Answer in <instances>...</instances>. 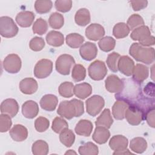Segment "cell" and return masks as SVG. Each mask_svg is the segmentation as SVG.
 I'll return each instance as SVG.
<instances>
[{
	"label": "cell",
	"instance_id": "obj_1",
	"mask_svg": "<svg viewBox=\"0 0 155 155\" xmlns=\"http://www.w3.org/2000/svg\"><path fill=\"white\" fill-rule=\"evenodd\" d=\"M124 86L122 90L116 93L115 98L117 101H122L128 105L134 104L143 96L140 84L132 79H123Z\"/></svg>",
	"mask_w": 155,
	"mask_h": 155
},
{
	"label": "cell",
	"instance_id": "obj_2",
	"mask_svg": "<svg viewBox=\"0 0 155 155\" xmlns=\"http://www.w3.org/2000/svg\"><path fill=\"white\" fill-rule=\"evenodd\" d=\"M84 113L83 102L76 99L61 102L57 110V113L59 115L67 119H71L74 117H79Z\"/></svg>",
	"mask_w": 155,
	"mask_h": 155
},
{
	"label": "cell",
	"instance_id": "obj_3",
	"mask_svg": "<svg viewBox=\"0 0 155 155\" xmlns=\"http://www.w3.org/2000/svg\"><path fill=\"white\" fill-rule=\"evenodd\" d=\"M129 53L136 61L145 64H151L154 61V48L145 47L137 42L131 45Z\"/></svg>",
	"mask_w": 155,
	"mask_h": 155
},
{
	"label": "cell",
	"instance_id": "obj_4",
	"mask_svg": "<svg viewBox=\"0 0 155 155\" xmlns=\"http://www.w3.org/2000/svg\"><path fill=\"white\" fill-rule=\"evenodd\" d=\"M130 37L133 41H139V44L143 47H149L155 44V38L151 35L150 30L147 25H143L134 29Z\"/></svg>",
	"mask_w": 155,
	"mask_h": 155
},
{
	"label": "cell",
	"instance_id": "obj_5",
	"mask_svg": "<svg viewBox=\"0 0 155 155\" xmlns=\"http://www.w3.org/2000/svg\"><path fill=\"white\" fill-rule=\"evenodd\" d=\"M19 28L13 19L8 16L0 18V34L2 37L10 38L15 36Z\"/></svg>",
	"mask_w": 155,
	"mask_h": 155
},
{
	"label": "cell",
	"instance_id": "obj_6",
	"mask_svg": "<svg viewBox=\"0 0 155 155\" xmlns=\"http://www.w3.org/2000/svg\"><path fill=\"white\" fill-rule=\"evenodd\" d=\"M74 64L75 61L72 56L68 54H64L59 56L57 59L55 67L59 73L62 75H68L70 73L71 67Z\"/></svg>",
	"mask_w": 155,
	"mask_h": 155
},
{
	"label": "cell",
	"instance_id": "obj_7",
	"mask_svg": "<svg viewBox=\"0 0 155 155\" xmlns=\"http://www.w3.org/2000/svg\"><path fill=\"white\" fill-rule=\"evenodd\" d=\"M88 75L90 78L94 81L103 79L107 73V68L103 61L96 60L88 67Z\"/></svg>",
	"mask_w": 155,
	"mask_h": 155
},
{
	"label": "cell",
	"instance_id": "obj_8",
	"mask_svg": "<svg viewBox=\"0 0 155 155\" xmlns=\"http://www.w3.org/2000/svg\"><path fill=\"white\" fill-rule=\"evenodd\" d=\"M85 104L87 113L94 117L101 111L104 107L105 101L99 95H93L86 101Z\"/></svg>",
	"mask_w": 155,
	"mask_h": 155
},
{
	"label": "cell",
	"instance_id": "obj_9",
	"mask_svg": "<svg viewBox=\"0 0 155 155\" xmlns=\"http://www.w3.org/2000/svg\"><path fill=\"white\" fill-rule=\"evenodd\" d=\"M127 121L131 125H137L144 119V113L138 107L129 105L125 113Z\"/></svg>",
	"mask_w": 155,
	"mask_h": 155
},
{
	"label": "cell",
	"instance_id": "obj_10",
	"mask_svg": "<svg viewBox=\"0 0 155 155\" xmlns=\"http://www.w3.org/2000/svg\"><path fill=\"white\" fill-rule=\"evenodd\" d=\"M53 70V62L47 59L39 60L35 66L34 74L38 79L48 77Z\"/></svg>",
	"mask_w": 155,
	"mask_h": 155
},
{
	"label": "cell",
	"instance_id": "obj_11",
	"mask_svg": "<svg viewBox=\"0 0 155 155\" xmlns=\"http://www.w3.org/2000/svg\"><path fill=\"white\" fill-rule=\"evenodd\" d=\"M2 65L7 72L12 74L17 73L21 68V60L18 54H10L4 58Z\"/></svg>",
	"mask_w": 155,
	"mask_h": 155
},
{
	"label": "cell",
	"instance_id": "obj_12",
	"mask_svg": "<svg viewBox=\"0 0 155 155\" xmlns=\"http://www.w3.org/2000/svg\"><path fill=\"white\" fill-rule=\"evenodd\" d=\"M79 53L83 59L90 61L96 57L97 48L95 44L91 42H87L80 47Z\"/></svg>",
	"mask_w": 155,
	"mask_h": 155
},
{
	"label": "cell",
	"instance_id": "obj_13",
	"mask_svg": "<svg viewBox=\"0 0 155 155\" xmlns=\"http://www.w3.org/2000/svg\"><path fill=\"white\" fill-rule=\"evenodd\" d=\"M117 68L123 74L130 76L132 75L134 68V62L128 56H120L118 61Z\"/></svg>",
	"mask_w": 155,
	"mask_h": 155
},
{
	"label": "cell",
	"instance_id": "obj_14",
	"mask_svg": "<svg viewBox=\"0 0 155 155\" xmlns=\"http://www.w3.org/2000/svg\"><path fill=\"white\" fill-rule=\"evenodd\" d=\"M106 90L110 93H117L120 92L124 86L123 81L118 76L114 74L108 76L105 81Z\"/></svg>",
	"mask_w": 155,
	"mask_h": 155
},
{
	"label": "cell",
	"instance_id": "obj_15",
	"mask_svg": "<svg viewBox=\"0 0 155 155\" xmlns=\"http://www.w3.org/2000/svg\"><path fill=\"white\" fill-rule=\"evenodd\" d=\"M105 35V30L103 26L99 24H90L85 30V36L90 39L96 41L102 39Z\"/></svg>",
	"mask_w": 155,
	"mask_h": 155
},
{
	"label": "cell",
	"instance_id": "obj_16",
	"mask_svg": "<svg viewBox=\"0 0 155 155\" xmlns=\"http://www.w3.org/2000/svg\"><path fill=\"white\" fill-rule=\"evenodd\" d=\"M19 111V105L14 99H6L1 104V112L7 114L11 117H15Z\"/></svg>",
	"mask_w": 155,
	"mask_h": 155
},
{
	"label": "cell",
	"instance_id": "obj_17",
	"mask_svg": "<svg viewBox=\"0 0 155 155\" xmlns=\"http://www.w3.org/2000/svg\"><path fill=\"white\" fill-rule=\"evenodd\" d=\"M39 112V107L38 104L29 100L25 102L22 105V113L24 116L27 119H33L35 117Z\"/></svg>",
	"mask_w": 155,
	"mask_h": 155
},
{
	"label": "cell",
	"instance_id": "obj_18",
	"mask_svg": "<svg viewBox=\"0 0 155 155\" xmlns=\"http://www.w3.org/2000/svg\"><path fill=\"white\" fill-rule=\"evenodd\" d=\"M38 88L37 81L32 78H27L22 79L19 83L21 91L25 94L35 93Z\"/></svg>",
	"mask_w": 155,
	"mask_h": 155
},
{
	"label": "cell",
	"instance_id": "obj_19",
	"mask_svg": "<svg viewBox=\"0 0 155 155\" xmlns=\"http://www.w3.org/2000/svg\"><path fill=\"white\" fill-rule=\"evenodd\" d=\"M128 143V140L126 137L122 135H115L110 140L109 146L114 151H120L127 149Z\"/></svg>",
	"mask_w": 155,
	"mask_h": 155
},
{
	"label": "cell",
	"instance_id": "obj_20",
	"mask_svg": "<svg viewBox=\"0 0 155 155\" xmlns=\"http://www.w3.org/2000/svg\"><path fill=\"white\" fill-rule=\"evenodd\" d=\"M35 18V14L30 11H22L16 16V21L21 27H29Z\"/></svg>",
	"mask_w": 155,
	"mask_h": 155
},
{
	"label": "cell",
	"instance_id": "obj_21",
	"mask_svg": "<svg viewBox=\"0 0 155 155\" xmlns=\"http://www.w3.org/2000/svg\"><path fill=\"white\" fill-rule=\"evenodd\" d=\"M9 134L12 139L15 141L22 142L27 138L28 131L24 125L16 124L10 130Z\"/></svg>",
	"mask_w": 155,
	"mask_h": 155
},
{
	"label": "cell",
	"instance_id": "obj_22",
	"mask_svg": "<svg viewBox=\"0 0 155 155\" xmlns=\"http://www.w3.org/2000/svg\"><path fill=\"white\" fill-rule=\"evenodd\" d=\"M58 99L53 94H45L40 100V105L41 108L48 111H54L58 105Z\"/></svg>",
	"mask_w": 155,
	"mask_h": 155
},
{
	"label": "cell",
	"instance_id": "obj_23",
	"mask_svg": "<svg viewBox=\"0 0 155 155\" xmlns=\"http://www.w3.org/2000/svg\"><path fill=\"white\" fill-rule=\"evenodd\" d=\"M133 79L139 84L143 82L149 75L148 67L141 64H137L134 66L133 72Z\"/></svg>",
	"mask_w": 155,
	"mask_h": 155
},
{
	"label": "cell",
	"instance_id": "obj_24",
	"mask_svg": "<svg viewBox=\"0 0 155 155\" xmlns=\"http://www.w3.org/2000/svg\"><path fill=\"white\" fill-rule=\"evenodd\" d=\"M93 128V124L89 120L81 119L76 124L74 131L79 136L88 137L90 136Z\"/></svg>",
	"mask_w": 155,
	"mask_h": 155
},
{
	"label": "cell",
	"instance_id": "obj_25",
	"mask_svg": "<svg viewBox=\"0 0 155 155\" xmlns=\"http://www.w3.org/2000/svg\"><path fill=\"white\" fill-rule=\"evenodd\" d=\"M110 136V133L108 128L101 126H96L93 134L92 138L97 143L104 144L107 142Z\"/></svg>",
	"mask_w": 155,
	"mask_h": 155
},
{
	"label": "cell",
	"instance_id": "obj_26",
	"mask_svg": "<svg viewBox=\"0 0 155 155\" xmlns=\"http://www.w3.org/2000/svg\"><path fill=\"white\" fill-rule=\"evenodd\" d=\"M46 41L48 44L53 47H60L64 42L63 34L58 31L52 30L48 32L46 36Z\"/></svg>",
	"mask_w": 155,
	"mask_h": 155
},
{
	"label": "cell",
	"instance_id": "obj_27",
	"mask_svg": "<svg viewBox=\"0 0 155 155\" xmlns=\"http://www.w3.org/2000/svg\"><path fill=\"white\" fill-rule=\"evenodd\" d=\"M91 93L92 87L88 83L83 82L76 84L74 87V94L79 99H85L90 96Z\"/></svg>",
	"mask_w": 155,
	"mask_h": 155
},
{
	"label": "cell",
	"instance_id": "obj_28",
	"mask_svg": "<svg viewBox=\"0 0 155 155\" xmlns=\"http://www.w3.org/2000/svg\"><path fill=\"white\" fill-rule=\"evenodd\" d=\"M113 123V119L111 115L110 110L108 108L104 109L95 122L96 126L103 127L108 129L111 127Z\"/></svg>",
	"mask_w": 155,
	"mask_h": 155
},
{
	"label": "cell",
	"instance_id": "obj_29",
	"mask_svg": "<svg viewBox=\"0 0 155 155\" xmlns=\"http://www.w3.org/2000/svg\"><path fill=\"white\" fill-rule=\"evenodd\" d=\"M129 105L122 101H117L112 107L113 117L117 120H122L125 118V113Z\"/></svg>",
	"mask_w": 155,
	"mask_h": 155
},
{
	"label": "cell",
	"instance_id": "obj_30",
	"mask_svg": "<svg viewBox=\"0 0 155 155\" xmlns=\"http://www.w3.org/2000/svg\"><path fill=\"white\" fill-rule=\"evenodd\" d=\"M90 13L88 9L82 8L78 10L74 16V21L76 24L79 26H85L90 22Z\"/></svg>",
	"mask_w": 155,
	"mask_h": 155
},
{
	"label": "cell",
	"instance_id": "obj_31",
	"mask_svg": "<svg viewBox=\"0 0 155 155\" xmlns=\"http://www.w3.org/2000/svg\"><path fill=\"white\" fill-rule=\"evenodd\" d=\"M130 148L134 153L140 154L143 153L147 148L146 140L141 137H134L130 141Z\"/></svg>",
	"mask_w": 155,
	"mask_h": 155
},
{
	"label": "cell",
	"instance_id": "obj_32",
	"mask_svg": "<svg viewBox=\"0 0 155 155\" xmlns=\"http://www.w3.org/2000/svg\"><path fill=\"white\" fill-rule=\"evenodd\" d=\"M66 44L73 48H79L84 42V37L79 33H73L68 35L65 38Z\"/></svg>",
	"mask_w": 155,
	"mask_h": 155
},
{
	"label": "cell",
	"instance_id": "obj_33",
	"mask_svg": "<svg viewBox=\"0 0 155 155\" xmlns=\"http://www.w3.org/2000/svg\"><path fill=\"white\" fill-rule=\"evenodd\" d=\"M59 140L67 147H70L74 142L75 135L71 130L66 128L60 133Z\"/></svg>",
	"mask_w": 155,
	"mask_h": 155
},
{
	"label": "cell",
	"instance_id": "obj_34",
	"mask_svg": "<svg viewBox=\"0 0 155 155\" xmlns=\"http://www.w3.org/2000/svg\"><path fill=\"white\" fill-rule=\"evenodd\" d=\"M31 150L34 155H46L48 153L49 147L45 141L38 140L33 143Z\"/></svg>",
	"mask_w": 155,
	"mask_h": 155
},
{
	"label": "cell",
	"instance_id": "obj_35",
	"mask_svg": "<svg viewBox=\"0 0 155 155\" xmlns=\"http://www.w3.org/2000/svg\"><path fill=\"white\" fill-rule=\"evenodd\" d=\"M130 29L127 25L124 22L116 24L113 29V35L116 39H122L128 36Z\"/></svg>",
	"mask_w": 155,
	"mask_h": 155
},
{
	"label": "cell",
	"instance_id": "obj_36",
	"mask_svg": "<svg viewBox=\"0 0 155 155\" xmlns=\"http://www.w3.org/2000/svg\"><path fill=\"white\" fill-rule=\"evenodd\" d=\"M79 153L81 155H97L98 147L91 142H88L79 147Z\"/></svg>",
	"mask_w": 155,
	"mask_h": 155
},
{
	"label": "cell",
	"instance_id": "obj_37",
	"mask_svg": "<svg viewBox=\"0 0 155 155\" xmlns=\"http://www.w3.org/2000/svg\"><path fill=\"white\" fill-rule=\"evenodd\" d=\"M116 41L111 36H105L100 39L98 45L100 49L104 52H109L115 47Z\"/></svg>",
	"mask_w": 155,
	"mask_h": 155
},
{
	"label": "cell",
	"instance_id": "obj_38",
	"mask_svg": "<svg viewBox=\"0 0 155 155\" xmlns=\"http://www.w3.org/2000/svg\"><path fill=\"white\" fill-rule=\"evenodd\" d=\"M53 6V2L47 0H37L35 2V8L37 13L44 14L49 12Z\"/></svg>",
	"mask_w": 155,
	"mask_h": 155
},
{
	"label": "cell",
	"instance_id": "obj_39",
	"mask_svg": "<svg viewBox=\"0 0 155 155\" xmlns=\"http://www.w3.org/2000/svg\"><path fill=\"white\" fill-rule=\"evenodd\" d=\"M48 23L50 26L53 29H59L64 23V19L62 15L54 12L51 14L48 19Z\"/></svg>",
	"mask_w": 155,
	"mask_h": 155
},
{
	"label": "cell",
	"instance_id": "obj_40",
	"mask_svg": "<svg viewBox=\"0 0 155 155\" xmlns=\"http://www.w3.org/2000/svg\"><path fill=\"white\" fill-rule=\"evenodd\" d=\"M58 91L61 96L64 97L69 98L74 94V85L71 82H64L62 83L59 88Z\"/></svg>",
	"mask_w": 155,
	"mask_h": 155
},
{
	"label": "cell",
	"instance_id": "obj_41",
	"mask_svg": "<svg viewBox=\"0 0 155 155\" xmlns=\"http://www.w3.org/2000/svg\"><path fill=\"white\" fill-rule=\"evenodd\" d=\"M86 76V70L81 64H76L73 68L71 77L75 82H80L85 79Z\"/></svg>",
	"mask_w": 155,
	"mask_h": 155
},
{
	"label": "cell",
	"instance_id": "obj_42",
	"mask_svg": "<svg viewBox=\"0 0 155 155\" xmlns=\"http://www.w3.org/2000/svg\"><path fill=\"white\" fill-rule=\"evenodd\" d=\"M48 29V24L45 20L42 18H38L34 22L32 27L33 32L39 35H42L46 33Z\"/></svg>",
	"mask_w": 155,
	"mask_h": 155
},
{
	"label": "cell",
	"instance_id": "obj_43",
	"mask_svg": "<svg viewBox=\"0 0 155 155\" xmlns=\"http://www.w3.org/2000/svg\"><path fill=\"white\" fill-rule=\"evenodd\" d=\"M130 30H134L140 26L144 25L143 19L138 14H133L127 20V23Z\"/></svg>",
	"mask_w": 155,
	"mask_h": 155
},
{
	"label": "cell",
	"instance_id": "obj_44",
	"mask_svg": "<svg viewBox=\"0 0 155 155\" xmlns=\"http://www.w3.org/2000/svg\"><path fill=\"white\" fill-rule=\"evenodd\" d=\"M120 57V54L116 52H113L108 55L106 62L108 67L111 71L116 73L118 71L117 64Z\"/></svg>",
	"mask_w": 155,
	"mask_h": 155
},
{
	"label": "cell",
	"instance_id": "obj_45",
	"mask_svg": "<svg viewBox=\"0 0 155 155\" xmlns=\"http://www.w3.org/2000/svg\"><path fill=\"white\" fill-rule=\"evenodd\" d=\"M68 128L67 122L61 117H56L54 119L52 123L51 128L56 133H60L63 130Z\"/></svg>",
	"mask_w": 155,
	"mask_h": 155
},
{
	"label": "cell",
	"instance_id": "obj_46",
	"mask_svg": "<svg viewBox=\"0 0 155 155\" xmlns=\"http://www.w3.org/2000/svg\"><path fill=\"white\" fill-rule=\"evenodd\" d=\"M12 125L11 117L7 114L2 113L0 115V131L1 133L8 131Z\"/></svg>",
	"mask_w": 155,
	"mask_h": 155
},
{
	"label": "cell",
	"instance_id": "obj_47",
	"mask_svg": "<svg viewBox=\"0 0 155 155\" xmlns=\"http://www.w3.org/2000/svg\"><path fill=\"white\" fill-rule=\"evenodd\" d=\"M50 126L49 120L42 116L38 117L35 122V127L37 131L42 133L46 131Z\"/></svg>",
	"mask_w": 155,
	"mask_h": 155
},
{
	"label": "cell",
	"instance_id": "obj_48",
	"mask_svg": "<svg viewBox=\"0 0 155 155\" xmlns=\"http://www.w3.org/2000/svg\"><path fill=\"white\" fill-rule=\"evenodd\" d=\"M55 8L59 12L66 13L70 10L72 7V1L70 0H57L54 3Z\"/></svg>",
	"mask_w": 155,
	"mask_h": 155
},
{
	"label": "cell",
	"instance_id": "obj_49",
	"mask_svg": "<svg viewBox=\"0 0 155 155\" xmlns=\"http://www.w3.org/2000/svg\"><path fill=\"white\" fill-rule=\"evenodd\" d=\"M45 41L43 38L40 37H35L31 39L29 43L30 49L34 51L42 50L45 47Z\"/></svg>",
	"mask_w": 155,
	"mask_h": 155
},
{
	"label": "cell",
	"instance_id": "obj_50",
	"mask_svg": "<svg viewBox=\"0 0 155 155\" xmlns=\"http://www.w3.org/2000/svg\"><path fill=\"white\" fill-rule=\"evenodd\" d=\"M144 119L146 120L150 127L154 128V108L149 109L145 113Z\"/></svg>",
	"mask_w": 155,
	"mask_h": 155
},
{
	"label": "cell",
	"instance_id": "obj_51",
	"mask_svg": "<svg viewBox=\"0 0 155 155\" xmlns=\"http://www.w3.org/2000/svg\"><path fill=\"white\" fill-rule=\"evenodd\" d=\"M129 2L134 11H139L147 7L148 5L147 1H130Z\"/></svg>",
	"mask_w": 155,
	"mask_h": 155
},
{
	"label": "cell",
	"instance_id": "obj_52",
	"mask_svg": "<svg viewBox=\"0 0 155 155\" xmlns=\"http://www.w3.org/2000/svg\"><path fill=\"white\" fill-rule=\"evenodd\" d=\"M154 85L153 82H148L144 88L145 93L148 96L154 97Z\"/></svg>",
	"mask_w": 155,
	"mask_h": 155
},
{
	"label": "cell",
	"instance_id": "obj_53",
	"mask_svg": "<svg viewBox=\"0 0 155 155\" xmlns=\"http://www.w3.org/2000/svg\"><path fill=\"white\" fill-rule=\"evenodd\" d=\"M133 154V153L130 152L128 149H125L123 151H115L113 153V154Z\"/></svg>",
	"mask_w": 155,
	"mask_h": 155
},
{
	"label": "cell",
	"instance_id": "obj_54",
	"mask_svg": "<svg viewBox=\"0 0 155 155\" xmlns=\"http://www.w3.org/2000/svg\"><path fill=\"white\" fill-rule=\"evenodd\" d=\"M65 154H76V153L75 152V151H73L72 150H68V151H67L65 153Z\"/></svg>",
	"mask_w": 155,
	"mask_h": 155
}]
</instances>
